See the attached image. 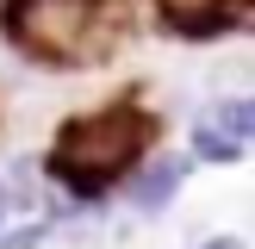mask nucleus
Returning <instances> with one entry per match:
<instances>
[{"instance_id":"7ed1b4c3","label":"nucleus","mask_w":255,"mask_h":249,"mask_svg":"<svg viewBox=\"0 0 255 249\" xmlns=\"http://www.w3.org/2000/svg\"><path fill=\"white\" fill-rule=\"evenodd\" d=\"M149 12L168 37H187V44L255 31V0H149Z\"/></svg>"},{"instance_id":"f03ea898","label":"nucleus","mask_w":255,"mask_h":249,"mask_svg":"<svg viewBox=\"0 0 255 249\" xmlns=\"http://www.w3.org/2000/svg\"><path fill=\"white\" fill-rule=\"evenodd\" d=\"M0 37L31 69L87 75L131 44V6L125 0H0Z\"/></svg>"},{"instance_id":"39448f33","label":"nucleus","mask_w":255,"mask_h":249,"mask_svg":"<svg viewBox=\"0 0 255 249\" xmlns=\"http://www.w3.org/2000/svg\"><path fill=\"white\" fill-rule=\"evenodd\" d=\"M193 149H199V156H206V162H237V156H243V149H237V143H224V137H212L206 124H199V131H193Z\"/></svg>"},{"instance_id":"20e7f679","label":"nucleus","mask_w":255,"mask_h":249,"mask_svg":"<svg viewBox=\"0 0 255 249\" xmlns=\"http://www.w3.org/2000/svg\"><path fill=\"white\" fill-rule=\"evenodd\" d=\"M199 124H206L212 137H224V143L249 149V143H255V100H224V106H212Z\"/></svg>"},{"instance_id":"423d86ee","label":"nucleus","mask_w":255,"mask_h":249,"mask_svg":"<svg viewBox=\"0 0 255 249\" xmlns=\"http://www.w3.org/2000/svg\"><path fill=\"white\" fill-rule=\"evenodd\" d=\"M206 249H237V243H206Z\"/></svg>"},{"instance_id":"f257e3e1","label":"nucleus","mask_w":255,"mask_h":249,"mask_svg":"<svg viewBox=\"0 0 255 249\" xmlns=\"http://www.w3.org/2000/svg\"><path fill=\"white\" fill-rule=\"evenodd\" d=\"M168 137V119L143 94H112L87 112H69L44 149V174L75 199H106L149 162V149Z\"/></svg>"}]
</instances>
